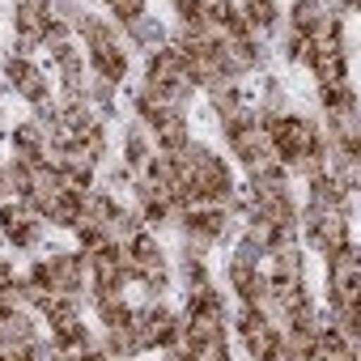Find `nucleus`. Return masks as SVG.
Returning a JSON list of instances; mask_svg holds the SVG:
<instances>
[{
    "mask_svg": "<svg viewBox=\"0 0 361 361\" xmlns=\"http://www.w3.org/2000/svg\"><path fill=\"white\" fill-rule=\"evenodd\" d=\"M157 136L166 140V149H178V145L188 140V128H183V119H178L174 111H166V115L157 119Z\"/></svg>",
    "mask_w": 361,
    "mask_h": 361,
    "instance_id": "1",
    "label": "nucleus"
},
{
    "mask_svg": "<svg viewBox=\"0 0 361 361\" xmlns=\"http://www.w3.org/2000/svg\"><path fill=\"white\" fill-rule=\"evenodd\" d=\"M314 77L323 85H344V56H314Z\"/></svg>",
    "mask_w": 361,
    "mask_h": 361,
    "instance_id": "2",
    "label": "nucleus"
},
{
    "mask_svg": "<svg viewBox=\"0 0 361 361\" xmlns=\"http://www.w3.org/2000/svg\"><path fill=\"white\" fill-rule=\"evenodd\" d=\"M43 43H47L56 56H64V51H68V43H73V30H68L64 22H51V26L43 30Z\"/></svg>",
    "mask_w": 361,
    "mask_h": 361,
    "instance_id": "3",
    "label": "nucleus"
},
{
    "mask_svg": "<svg viewBox=\"0 0 361 361\" xmlns=\"http://www.w3.org/2000/svg\"><path fill=\"white\" fill-rule=\"evenodd\" d=\"M251 22H255L259 30H268V26L276 22V5H272V0H251Z\"/></svg>",
    "mask_w": 361,
    "mask_h": 361,
    "instance_id": "4",
    "label": "nucleus"
},
{
    "mask_svg": "<svg viewBox=\"0 0 361 361\" xmlns=\"http://www.w3.org/2000/svg\"><path fill=\"white\" fill-rule=\"evenodd\" d=\"M18 90H22L30 102H43V94H47V90H43V77H39V68H30V73L18 81Z\"/></svg>",
    "mask_w": 361,
    "mask_h": 361,
    "instance_id": "5",
    "label": "nucleus"
},
{
    "mask_svg": "<svg viewBox=\"0 0 361 361\" xmlns=\"http://www.w3.org/2000/svg\"><path fill=\"white\" fill-rule=\"evenodd\" d=\"M111 9H115V18H123V22H136V18L145 13V0H111Z\"/></svg>",
    "mask_w": 361,
    "mask_h": 361,
    "instance_id": "6",
    "label": "nucleus"
},
{
    "mask_svg": "<svg viewBox=\"0 0 361 361\" xmlns=\"http://www.w3.org/2000/svg\"><path fill=\"white\" fill-rule=\"evenodd\" d=\"M128 161H140V166L149 161V145L140 140V132H132V140H128Z\"/></svg>",
    "mask_w": 361,
    "mask_h": 361,
    "instance_id": "7",
    "label": "nucleus"
},
{
    "mask_svg": "<svg viewBox=\"0 0 361 361\" xmlns=\"http://www.w3.org/2000/svg\"><path fill=\"white\" fill-rule=\"evenodd\" d=\"M9 281H13V276H9V264H5V259H0V289H5Z\"/></svg>",
    "mask_w": 361,
    "mask_h": 361,
    "instance_id": "8",
    "label": "nucleus"
}]
</instances>
